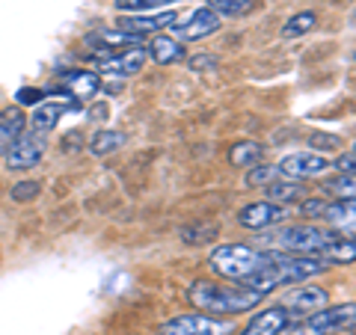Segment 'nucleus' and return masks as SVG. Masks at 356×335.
I'll list each match as a JSON object with an SVG mask.
<instances>
[{"label":"nucleus","mask_w":356,"mask_h":335,"mask_svg":"<svg viewBox=\"0 0 356 335\" xmlns=\"http://www.w3.org/2000/svg\"><path fill=\"white\" fill-rule=\"evenodd\" d=\"M327 193L336 199H356V172H339L327 181Z\"/></svg>","instance_id":"obj_26"},{"label":"nucleus","mask_w":356,"mask_h":335,"mask_svg":"<svg viewBox=\"0 0 356 335\" xmlns=\"http://www.w3.org/2000/svg\"><path fill=\"white\" fill-rule=\"evenodd\" d=\"M63 83L69 89V95L74 101H89L102 92V74L95 72H86V69H74V72H65L63 74Z\"/></svg>","instance_id":"obj_19"},{"label":"nucleus","mask_w":356,"mask_h":335,"mask_svg":"<svg viewBox=\"0 0 356 335\" xmlns=\"http://www.w3.org/2000/svg\"><path fill=\"white\" fill-rule=\"evenodd\" d=\"M327 229H332L339 238H356V199H336L327 202L324 217Z\"/></svg>","instance_id":"obj_15"},{"label":"nucleus","mask_w":356,"mask_h":335,"mask_svg":"<svg viewBox=\"0 0 356 335\" xmlns=\"http://www.w3.org/2000/svg\"><path fill=\"white\" fill-rule=\"evenodd\" d=\"M232 332H235V323L232 320L217 318V315H205V311L178 315L158 329V335H232Z\"/></svg>","instance_id":"obj_6"},{"label":"nucleus","mask_w":356,"mask_h":335,"mask_svg":"<svg viewBox=\"0 0 356 335\" xmlns=\"http://www.w3.org/2000/svg\"><path fill=\"white\" fill-rule=\"evenodd\" d=\"M220 234L217 226H187L181 229V240L184 243H208V240H214Z\"/></svg>","instance_id":"obj_29"},{"label":"nucleus","mask_w":356,"mask_h":335,"mask_svg":"<svg viewBox=\"0 0 356 335\" xmlns=\"http://www.w3.org/2000/svg\"><path fill=\"white\" fill-rule=\"evenodd\" d=\"M353 60H356V54H353Z\"/></svg>","instance_id":"obj_38"},{"label":"nucleus","mask_w":356,"mask_h":335,"mask_svg":"<svg viewBox=\"0 0 356 335\" xmlns=\"http://www.w3.org/2000/svg\"><path fill=\"white\" fill-rule=\"evenodd\" d=\"M330 166L332 163L318 152H294V154H288V158L280 161V172L285 178H297V181H303V178H321Z\"/></svg>","instance_id":"obj_11"},{"label":"nucleus","mask_w":356,"mask_h":335,"mask_svg":"<svg viewBox=\"0 0 356 335\" xmlns=\"http://www.w3.org/2000/svg\"><path fill=\"white\" fill-rule=\"evenodd\" d=\"M125 142H128L125 131H98V133H92V140H89V152H92L95 158H107V154L119 152Z\"/></svg>","instance_id":"obj_22"},{"label":"nucleus","mask_w":356,"mask_h":335,"mask_svg":"<svg viewBox=\"0 0 356 335\" xmlns=\"http://www.w3.org/2000/svg\"><path fill=\"white\" fill-rule=\"evenodd\" d=\"M327 303H330V291H327V288H321V285H300V288H291V291L285 294V300H282V306L288 309L291 320H294L297 315L306 318V315H312V311L324 309Z\"/></svg>","instance_id":"obj_10"},{"label":"nucleus","mask_w":356,"mask_h":335,"mask_svg":"<svg viewBox=\"0 0 356 335\" xmlns=\"http://www.w3.org/2000/svg\"><path fill=\"white\" fill-rule=\"evenodd\" d=\"M353 323H356V303L324 306L306 315L300 323H294L291 335H336V332H348Z\"/></svg>","instance_id":"obj_5"},{"label":"nucleus","mask_w":356,"mask_h":335,"mask_svg":"<svg viewBox=\"0 0 356 335\" xmlns=\"http://www.w3.org/2000/svg\"><path fill=\"white\" fill-rule=\"evenodd\" d=\"M146 54L154 65H175L181 63L187 54H184V44L178 42L175 36H163V33H154L146 44Z\"/></svg>","instance_id":"obj_18"},{"label":"nucleus","mask_w":356,"mask_h":335,"mask_svg":"<svg viewBox=\"0 0 356 335\" xmlns=\"http://www.w3.org/2000/svg\"><path fill=\"white\" fill-rule=\"evenodd\" d=\"M348 332H353V335H356V323H353V327H350V329H348Z\"/></svg>","instance_id":"obj_37"},{"label":"nucleus","mask_w":356,"mask_h":335,"mask_svg":"<svg viewBox=\"0 0 356 335\" xmlns=\"http://www.w3.org/2000/svg\"><path fill=\"white\" fill-rule=\"evenodd\" d=\"M39 190H42L39 181H18L9 190V196H13V202H33L39 196Z\"/></svg>","instance_id":"obj_31"},{"label":"nucleus","mask_w":356,"mask_h":335,"mask_svg":"<svg viewBox=\"0 0 356 335\" xmlns=\"http://www.w3.org/2000/svg\"><path fill=\"white\" fill-rule=\"evenodd\" d=\"M74 107H77V101L69 92L63 95V101H60V98H57V101H44V98H42V101L33 107V113L27 116V125H30V131L51 133L54 128L60 125V119L69 113V110H74Z\"/></svg>","instance_id":"obj_12"},{"label":"nucleus","mask_w":356,"mask_h":335,"mask_svg":"<svg viewBox=\"0 0 356 335\" xmlns=\"http://www.w3.org/2000/svg\"><path fill=\"white\" fill-rule=\"evenodd\" d=\"M291 327V315H288L285 306H273V309H264L259 311L247 327H243L238 335H282Z\"/></svg>","instance_id":"obj_16"},{"label":"nucleus","mask_w":356,"mask_h":335,"mask_svg":"<svg viewBox=\"0 0 356 335\" xmlns=\"http://www.w3.org/2000/svg\"><path fill=\"white\" fill-rule=\"evenodd\" d=\"M187 300L191 306L205 311V315H217V318H232V315H243L261 303V294L250 291V288H238V285H220L211 279H199L187 288Z\"/></svg>","instance_id":"obj_2"},{"label":"nucleus","mask_w":356,"mask_h":335,"mask_svg":"<svg viewBox=\"0 0 356 335\" xmlns=\"http://www.w3.org/2000/svg\"><path fill=\"white\" fill-rule=\"evenodd\" d=\"M146 60H149L146 48L134 44V48L116 51V54H102V63H98V69H102L104 74H113V77H131V74H140L143 72Z\"/></svg>","instance_id":"obj_13"},{"label":"nucleus","mask_w":356,"mask_h":335,"mask_svg":"<svg viewBox=\"0 0 356 335\" xmlns=\"http://www.w3.org/2000/svg\"><path fill=\"white\" fill-rule=\"evenodd\" d=\"M285 217H288L285 205H276L270 199H264V202H250L238 211V222L250 231H267V229L280 226Z\"/></svg>","instance_id":"obj_9"},{"label":"nucleus","mask_w":356,"mask_h":335,"mask_svg":"<svg viewBox=\"0 0 356 335\" xmlns=\"http://www.w3.org/2000/svg\"><path fill=\"white\" fill-rule=\"evenodd\" d=\"M339 137H332V133H315L312 137V146L315 149H324V152H330V149H339Z\"/></svg>","instance_id":"obj_36"},{"label":"nucleus","mask_w":356,"mask_h":335,"mask_svg":"<svg viewBox=\"0 0 356 335\" xmlns=\"http://www.w3.org/2000/svg\"><path fill=\"white\" fill-rule=\"evenodd\" d=\"M24 128H27V116L21 113L18 107H9L0 113V158H3L6 149L18 140V133Z\"/></svg>","instance_id":"obj_20"},{"label":"nucleus","mask_w":356,"mask_h":335,"mask_svg":"<svg viewBox=\"0 0 356 335\" xmlns=\"http://www.w3.org/2000/svg\"><path fill=\"white\" fill-rule=\"evenodd\" d=\"M143 36L137 33H128V30H119V27H98L92 30L89 36L83 39L86 48H92L98 54H113V51H125V48H134V44H140Z\"/></svg>","instance_id":"obj_14"},{"label":"nucleus","mask_w":356,"mask_h":335,"mask_svg":"<svg viewBox=\"0 0 356 335\" xmlns=\"http://www.w3.org/2000/svg\"><path fill=\"white\" fill-rule=\"evenodd\" d=\"M208 264L217 276L229 279V282H247L250 276H255L264 264V250L247 247V243H222L208 255Z\"/></svg>","instance_id":"obj_4"},{"label":"nucleus","mask_w":356,"mask_h":335,"mask_svg":"<svg viewBox=\"0 0 356 335\" xmlns=\"http://www.w3.org/2000/svg\"><path fill=\"white\" fill-rule=\"evenodd\" d=\"M205 6H211L222 18V15H241V13H247V9L252 6V0H208Z\"/></svg>","instance_id":"obj_28"},{"label":"nucleus","mask_w":356,"mask_h":335,"mask_svg":"<svg viewBox=\"0 0 356 335\" xmlns=\"http://www.w3.org/2000/svg\"><path fill=\"white\" fill-rule=\"evenodd\" d=\"M339 234L327 229V226H282L270 234H264V243H270L273 250H282V252H294V255H312V259H321L332 240Z\"/></svg>","instance_id":"obj_3"},{"label":"nucleus","mask_w":356,"mask_h":335,"mask_svg":"<svg viewBox=\"0 0 356 335\" xmlns=\"http://www.w3.org/2000/svg\"><path fill=\"white\" fill-rule=\"evenodd\" d=\"M222 27V18L214 13L211 6H199L193 13H187L184 18L178 15L175 24H172V36L178 42H202L208 36H214V33Z\"/></svg>","instance_id":"obj_8"},{"label":"nucleus","mask_w":356,"mask_h":335,"mask_svg":"<svg viewBox=\"0 0 356 335\" xmlns=\"http://www.w3.org/2000/svg\"><path fill=\"white\" fill-rule=\"evenodd\" d=\"M264 193L270 202L276 205H285V202H300L303 199V184L297 181V178H276V181H270L264 187Z\"/></svg>","instance_id":"obj_21"},{"label":"nucleus","mask_w":356,"mask_h":335,"mask_svg":"<svg viewBox=\"0 0 356 335\" xmlns=\"http://www.w3.org/2000/svg\"><path fill=\"white\" fill-rule=\"evenodd\" d=\"M261 158H264V146H261V142H252V140L235 142V146L229 149L232 166H255Z\"/></svg>","instance_id":"obj_24"},{"label":"nucleus","mask_w":356,"mask_h":335,"mask_svg":"<svg viewBox=\"0 0 356 335\" xmlns=\"http://www.w3.org/2000/svg\"><path fill=\"white\" fill-rule=\"evenodd\" d=\"M276 178H282V172H280V166H250V175H247V181L250 184H270V181H276Z\"/></svg>","instance_id":"obj_30"},{"label":"nucleus","mask_w":356,"mask_h":335,"mask_svg":"<svg viewBox=\"0 0 356 335\" xmlns=\"http://www.w3.org/2000/svg\"><path fill=\"white\" fill-rule=\"evenodd\" d=\"M318 24V15L312 13V9H306V13H297L285 21V27H282V36L285 39H297V36H306L309 30H315Z\"/></svg>","instance_id":"obj_25"},{"label":"nucleus","mask_w":356,"mask_h":335,"mask_svg":"<svg viewBox=\"0 0 356 335\" xmlns=\"http://www.w3.org/2000/svg\"><path fill=\"white\" fill-rule=\"evenodd\" d=\"M324 211H327V199H300V214H306V217H324Z\"/></svg>","instance_id":"obj_32"},{"label":"nucleus","mask_w":356,"mask_h":335,"mask_svg":"<svg viewBox=\"0 0 356 335\" xmlns=\"http://www.w3.org/2000/svg\"><path fill=\"white\" fill-rule=\"evenodd\" d=\"M175 18H178L175 9L154 13V15H119L113 27L128 30V33H137V36H146V33H161L163 27H172Z\"/></svg>","instance_id":"obj_17"},{"label":"nucleus","mask_w":356,"mask_h":335,"mask_svg":"<svg viewBox=\"0 0 356 335\" xmlns=\"http://www.w3.org/2000/svg\"><path fill=\"white\" fill-rule=\"evenodd\" d=\"M324 261L312 259V255H294V252H282V250H264V264L261 270L250 276L243 288H250L255 294H270L282 285H297L303 279H312L318 273H324Z\"/></svg>","instance_id":"obj_1"},{"label":"nucleus","mask_w":356,"mask_h":335,"mask_svg":"<svg viewBox=\"0 0 356 335\" xmlns=\"http://www.w3.org/2000/svg\"><path fill=\"white\" fill-rule=\"evenodd\" d=\"M42 98H44L42 89H36V86H21V89H18V95H15V101H18V104H24V107H27V104L36 107Z\"/></svg>","instance_id":"obj_33"},{"label":"nucleus","mask_w":356,"mask_h":335,"mask_svg":"<svg viewBox=\"0 0 356 335\" xmlns=\"http://www.w3.org/2000/svg\"><path fill=\"white\" fill-rule=\"evenodd\" d=\"M336 170L339 172H356V142L350 146V152H344L341 158L336 161Z\"/></svg>","instance_id":"obj_35"},{"label":"nucleus","mask_w":356,"mask_h":335,"mask_svg":"<svg viewBox=\"0 0 356 335\" xmlns=\"http://www.w3.org/2000/svg\"><path fill=\"white\" fill-rule=\"evenodd\" d=\"M187 65H191V72H214L217 65H220V60L202 54V57H191V60H187Z\"/></svg>","instance_id":"obj_34"},{"label":"nucleus","mask_w":356,"mask_h":335,"mask_svg":"<svg viewBox=\"0 0 356 335\" xmlns=\"http://www.w3.org/2000/svg\"><path fill=\"white\" fill-rule=\"evenodd\" d=\"M321 261L330 264H353L356 261V238H336L321 252Z\"/></svg>","instance_id":"obj_23"},{"label":"nucleus","mask_w":356,"mask_h":335,"mask_svg":"<svg viewBox=\"0 0 356 335\" xmlns=\"http://www.w3.org/2000/svg\"><path fill=\"white\" fill-rule=\"evenodd\" d=\"M119 13H131V15H137V13H146V9H154V6H170L175 3V0H113Z\"/></svg>","instance_id":"obj_27"},{"label":"nucleus","mask_w":356,"mask_h":335,"mask_svg":"<svg viewBox=\"0 0 356 335\" xmlns=\"http://www.w3.org/2000/svg\"><path fill=\"white\" fill-rule=\"evenodd\" d=\"M44 149H48V133H39V131H21L18 140L6 149V170L9 172H24L33 170L42 158H44Z\"/></svg>","instance_id":"obj_7"}]
</instances>
